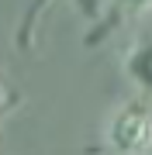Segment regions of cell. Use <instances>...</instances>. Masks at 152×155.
Here are the masks:
<instances>
[{
  "label": "cell",
  "mask_w": 152,
  "mask_h": 155,
  "mask_svg": "<svg viewBox=\"0 0 152 155\" xmlns=\"http://www.w3.org/2000/svg\"><path fill=\"white\" fill-rule=\"evenodd\" d=\"M107 148L114 155H149L152 152V110L142 100L121 104L107 121Z\"/></svg>",
  "instance_id": "cell-1"
},
{
  "label": "cell",
  "mask_w": 152,
  "mask_h": 155,
  "mask_svg": "<svg viewBox=\"0 0 152 155\" xmlns=\"http://www.w3.org/2000/svg\"><path fill=\"white\" fill-rule=\"evenodd\" d=\"M124 76L152 97V38H138L124 52Z\"/></svg>",
  "instance_id": "cell-2"
},
{
  "label": "cell",
  "mask_w": 152,
  "mask_h": 155,
  "mask_svg": "<svg viewBox=\"0 0 152 155\" xmlns=\"http://www.w3.org/2000/svg\"><path fill=\"white\" fill-rule=\"evenodd\" d=\"M152 11V0H111V21H128Z\"/></svg>",
  "instance_id": "cell-3"
},
{
  "label": "cell",
  "mask_w": 152,
  "mask_h": 155,
  "mask_svg": "<svg viewBox=\"0 0 152 155\" xmlns=\"http://www.w3.org/2000/svg\"><path fill=\"white\" fill-rule=\"evenodd\" d=\"M4 104H7V86H4V79H0V110H4Z\"/></svg>",
  "instance_id": "cell-4"
},
{
  "label": "cell",
  "mask_w": 152,
  "mask_h": 155,
  "mask_svg": "<svg viewBox=\"0 0 152 155\" xmlns=\"http://www.w3.org/2000/svg\"><path fill=\"white\" fill-rule=\"evenodd\" d=\"M149 155H152V152H149Z\"/></svg>",
  "instance_id": "cell-5"
}]
</instances>
